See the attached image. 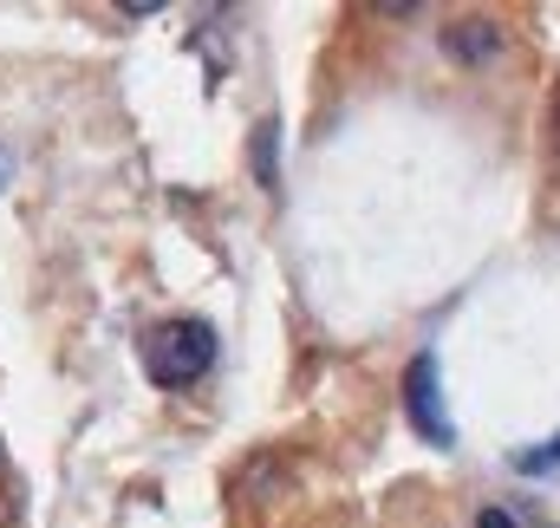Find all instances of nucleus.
<instances>
[{
	"label": "nucleus",
	"instance_id": "f257e3e1",
	"mask_svg": "<svg viewBox=\"0 0 560 528\" xmlns=\"http://www.w3.org/2000/svg\"><path fill=\"white\" fill-rule=\"evenodd\" d=\"M209 366H215V326H209V320L176 313V320H156V326L143 333V372H150L156 392H183V386H196Z\"/></svg>",
	"mask_w": 560,
	"mask_h": 528
},
{
	"label": "nucleus",
	"instance_id": "f03ea898",
	"mask_svg": "<svg viewBox=\"0 0 560 528\" xmlns=\"http://www.w3.org/2000/svg\"><path fill=\"white\" fill-rule=\"evenodd\" d=\"M405 411H411V424H418L423 444H456V424L443 417V398H436V359L430 353H418L411 359V372H405Z\"/></svg>",
	"mask_w": 560,
	"mask_h": 528
},
{
	"label": "nucleus",
	"instance_id": "7ed1b4c3",
	"mask_svg": "<svg viewBox=\"0 0 560 528\" xmlns=\"http://www.w3.org/2000/svg\"><path fill=\"white\" fill-rule=\"evenodd\" d=\"M443 53L463 59V66L495 59V53H502V26H495V20H456V26L443 33Z\"/></svg>",
	"mask_w": 560,
	"mask_h": 528
},
{
	"label": "nucleus",
	"instance_id": "20e7f679",
	"mask_svg": "<svg viewBox=\"0 0 560 528\" xmlns=\"http://www.w3.org/2000/svg\"><path fill=\"white\" fill-rule=\"evenodd\" d=\"M541 157H548V176H560V79L548 85V112H541Z\"/></svg>",
	"mask_w": 560,
	"mask_h": 528
},
{
	"label": "nucleus",
	"instance_id": "39448f33",
	"mask_svg": "<svg viewBox=\"0 0 560 528\" xmlns=\"http://www.w3.org/2000/svg\"><path fill=\"white\" fill-rule=\"evenodd\" d=\"M515 470H522V477H541V470H560V437H555V444H535V450H522V457H515Z\"/></svg>",
	"mask_w": 560,
	"mask_h": 528
},
{
	"label": "nucleus",
	"instance_id": "423d86ee",
	"mask_svg": "<svg viewBox=\"0 0 560 528\" xmlns=\"http://www.w3.org/2000/svg\"><path fill=\"white\" fill-rule=\"evenodd\" d=\"M255 163H261V176H275V125L255 131Z\"/></svg>",
	"mask_w": 560,
	"mask_h": 528
},
{
	"label": "nucleus",
	"instance_id": "0eeeda50",
	"mask_svg": "<svg viewBox=\"0 0 560 528\" xmlns=\"http://www.w3.org/2000/svg\"><path fill=\"white\" fill-rule=\"evenodd\" d=\"M476 528H522V523H515L509 509H482V516H476Z\"/></svg>",
	"mask_w": 560,
	"mask_h": 528
}]
</instances>
